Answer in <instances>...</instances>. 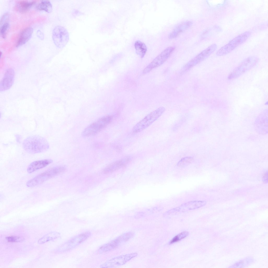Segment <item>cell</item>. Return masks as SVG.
Here are the masks:
<instances>
[{"instance_id":"6da1fadb","label":"cell","mask_w":268,"mask_h":268,"mask_svg":"<svg viewBox=\"0 0 268 268\" xmlns=\"http://www.w3.org/2000/svg\"><path fill=\"white\" fill-rule=\"evenodd\" d=\"M23 144L25 150L32 154L44 152L49 148V144L46 139L37 135L27 137L24 140Z\"/></svg>"},{"instance_id":"7a4b0ae2","label":"cell","mask_w":268,"mask_h":268,"mask_svg":"<svg viewBox=\"0 0 268 268\" xmlns=\"http://www.w3.org/2000/svg\"><path fill=\"white\" fill-rule=\"evenodd\" d=\"M65 167L58 166L47 170L28 181L26 185L29 187H33L39 186L49 179L64 172Z\"/></svg>"},{"instance_id":"3957f363","label":"cell","mask_w":268,"mask_h":268,"mask_svg":"<svg viewBox=\"0 0 268 268\" xmlns=\"http://www.w3.org/2000/svg\"><path fill=\"white\" fill-rule=\"evenodd\" d=\"M259 58L255 56H250L242 60L230 73L228 78H237L255 66L259 61Z\"/></svg>"},{"instance_id":"277c9868","label":"cell","mask_w":268,"mask_h":268,"mask_svg":"<svg viewBox=\"0 0 268 268\" xmlns=\"http://www.w3.org/2000/svg\"><path fill=\"white\" fill-rule=\"evenodd\" d=\"M113 118L112 115H107L99 118L84 129L82 132V136L87 137L96 135L108 125L112 121Z\"/></svg>"},{"instance_id":"5b68a950","label":"cell","mask_w":268,"mask_h":268,"mask_svg":"<svg viewBox=\"0 0 268 268\" xmlns=\"http://www.w3.org/2000/svg\"><path fill=\"white\" fill-rule=\"evenodd\" d=\"M165 110L163 107H160L151 112L137 123L133 127V131L137 133L142 131L150 126L157 120Z\"/></svg>"},{"instance_id":"8992f818","label":"cell","mask_w":268,"mask_h":268,"mask_svg":"<svg viewBox=\"0 0 268 268\" xmlns=\"http://www.w3.org/2000/svg\"><path fill=\"white\" fill-rule=\"evenodd\" d=\"M250 34V32L246 31L237 36L220 48L217 52L216 55L221 56L229 53L238 46L245 42Z\"/></svg>"},{"instance_id":"52a82bcc","label":"cell","mask_w":268,"mask_h":268,"mask_svg":"<svg viewBox=\"0 0 268 268\" xmlns=\"http://www.w3.org/2000/svg\"><path fill=\"white\" fill-rule=\"evenodd\" d=\"M215 44H213L203 51L191 60L182 68L181 73H183L190 69L207 58L216 49Z\"/></svg>"},{"instance_id":"ba28073f","label":"cell","mask_w":268,"mask_h":268,"mask_svg":"<svg viewBox=\"0 0 268 268\" xmlns=\"http://www.w3.org/2000/svg\"><path fill=\"white\" fill-rule=\"evenodd\" d=\"M134 233L129 232L124 233L116 238L101 246L97 251L98 253H102L111 250L118 247L122 244L128 241L133 236Z\"/></svg>"},{"instance_id":"9c48e42d","label":"cell","mask_w":268,"mask_h":268,"mask_svg":"<svg viewBox=\"0 0 268 268\" xmlns=\"http://www.w3.org/2000/svg\"><path fill=\"white\" fill-rule=\"evenodd\" d=\"M91 234L90 232H86L74 237L60 246L57 251L64 252L72 249L86 240Z\"/></svg>"},{"instance_id":"30bf717a","label":"cell","mask_w":268,"mask_h":268,"mask_svg":"<svg viewBox=\"0 0 268 268\" xmlns=\"http://www.w3.org/2000/svg\"><path fill=\"white\" fill-rule=\"evenodd\" d=\"M175 49L174 47L170 46L164 50L143 69V73L147 74L163 64L172 53Z\"/></svg>"},{"instance_id":"8fae6325","label":"cell","mask_w":268,"mask_h":268,"mask_svg":"<svg viewBox=\"0 0 268 268\" xmlns=\"http://www.w3.org/2000/svg\"><path fill=\"white\" fill-rule=\"evenodd\" d=\"M52 37L55 45L59 48H62L68 43L69 35L65 28L61 26H57L53 30Z\"/></svg>"},{"instance_id":"7c38bea8","label":"cell","mask_w":268,"mask_h":268,"mask_svg":"<svg viewBox=\"0 0 268 268\" xmlns=\"http://www.w3.org/2000/svg\"><path fill=\"white\" fill-rule=\"evenodd\" d=\"M137 253L123 255L115 257L107 261L100 266L101 268H113L125 264L132 259L136 256Z\"/></svg>"},{"instance_id":"4fadbf2b","label":"cell","mask_w":268,"mask_h":268,"mask_svg":"<svg viewBox=\"0 0 268 268\" xmlns=\"http://www.w3.org/2000/svg\"><path fill=\"white\" fill-rule=\"evenodd\" d=\"M14 78V70L11 68L7 69L0 82V91H4L9 89L13 84Z\"/></svg>"},{"instance_id":"5bb4252c","label":"cell","mask_w":268,"mask_h":268,"mask_svg":"<svg viewBox=\"0 0 268 268\" xmlns=\"http://www.w3.org/2000/svg\"><path fill=\"white\" fill-rule=\"evenodd\" d=\"M206 202L205 201L196 200L185 203L176 208L169 210V212L184 211L195 209L205 205Z\"/></svg>"},{"instance_id":"9a60e30c","label":"cell","mask_w":268,"mask_h":268,"mask_svg":"<svg viewBox=\"0 0 268 268\" xmlns=\"http://www.w3.org/2000/svg\"><path fill=\"white\" fill-rule=\"evenodd\" d=\"M130 160V158L127 157L113 162L104 168L103 172L107 174L114 172L125 166Z\"/></svg>"},{"instance_id":"2e32d148","label":"cell","mask_w":268,"mask_h":268,"mask_svg":"<svg viewBox=\"0 0 268 268\" xmlns=\"http://www.w3.org/2000/svg\"><path fill=\"white\" fill-rule=\"evenodd\" d=\"M53 162L51 159H44L35 161L28 166L27 171L29 174L32 173L39 169L43 168Z\"/></svg>"},{"instance_id":"e0dca14e","label":"cell","mask_w":268,"mask_h":268,"mask_svg":"<svg viewBox=\"0 0 268 268\" xmlns=\"http://www.w3.org/2000/svg\"><path fill=\"white\" fill-rule=\"evenodd\" d=\"M192 24V22L189 21H184L179 24L169 34L168 38L171 39L176 38L191 26Z\"/></svg>"},{"instance_id":"ac0fdd59","label":"cell","mask_w":268,"mask_h":268,"mask_svg":"<svg viewBox=\"0 0 268 268\" xmlns=\"http://www.w3.org/2000/svg\"><path fill=\"white\" fill-rule=\"evenodd\" d=\"M33 32V29L31 27H27L23 30L20 35L16 44L18 47L26 43L31 38Z\"/></svg>"},{"instance_id":"d6986e66","label":"cell","mask_w":268,"mask_h":268,"mask_svg":"<svg viewBox=\"0 0 268 268\" xmlns=\"http://www.w3.org/2000/svg\"><path fill=\"white\" fill-rule=\"evenodd\" d=\"M9 15L8 13L4 14L0 20V33L1 37L5 38L9 27Z\"/></svg>"},{"instance_id":"ffe728a7","label":"cell","mask_w":268,"mask_h":268,"mask_svg":"<svg viewBox=\"0 0 268 268\" xmlns=\"http://www.w3.org/2000/svg\"><path fill=\"white\" fill-rule=\"evenodd\" d=\"M35 3L34 1H21L17 3L15 6L16 10L21 13H25Z\"/></svg>"},{"instance_id":"44dd1931","label":"cell","mask_w":268,"mask_h":268,"mask_svg":"<svg viewBox=\"0 0 268 268\" xmlns=\"http://www.w3.org/2000/svg\"><path fill=\"white\" fill-rule=\"evenodd\" d=\"M134 47L137 54L141 58H143L147 50L145 43L140 41L137 40L135 43Z\"/></svg>"},{"instance_id":"7402d4cb","label":"cell","mask_w":268,"mask_h":268,"mask_svg":"<svg viewBox=\"0 0 268 268\" xmlns=\"http://www.w3.org/2000/svg\"><path fill=\"white\" fill-rule=\"evenodd\" d=\"M60 236V234L58 232H50L39 239L38 242L39 244H42L49 241L57 239L59 238Z\"/></svg>"},{"instance_id":"603a6c76","label":"cell","mask_w":268,"mask_h":268,"mask_svg":"<svg viewBox=\"0 0 268 268\" xmlns=\"http://www.w3.org/2000/svg\"><path fill=\"white\" fill-rule=\"evenodd\" d=\"M36 9L38 10L44 11L48 13L51 12L52 5L49 1H42L39 3L36 6Z\"/></svg>"},{"instance_id":"cb8c5ba5","label":"cell","mask_w":268,"mask_h":268,"mask_svg":"<svg viewBox=\"0 0 268 268\" xmlns=\"http://www.w3.org/2000/svg\"><path fill=\"white\" fill-rule=\"evenodd\" d=\"M193 161V159L192 157H186L182 158L178 162L177 166L180 168L185 167L191 163Z\"/></svg>"},{"instance_id":"d4e9b609","label":"cell","mask_w":268,"mask_h":268,"mask_svg":"<svg viewBox=\"0 0 268 268\" xmlns=\"http://www.w3.org/2000/svg\"><path fill=\"white\" fill-rule=\"evenodd\" d=\"M188 234L187 232H183L175 236L170 241V244H171L177 242L186 237Z\"/></svg>"},{"instance_id":"484cf974","label":"cell","mask_w":268,"mask_h":268,"mask_svg":"<svg viewBox=\"0 0 268 268\" xmlns=\"http://www.w3.org/2000/svg\"><path fill=\"white\" fill-rule=\"evenodd\" d=\"M6 239L8 242H18L23 241L24 239L18 236H10L6 237Z\"/></svg>"},{"instance_id":"4316f807","label":"cell","mask_w":268,"mask_h":268,"mask_svg":"<svg viewBox=\"0 0 268 268\" xmlns=\"http://www.w3.org/2000/svg\"><path fill=\"white\" fill-rule=\"evenodd\" d=\"M37 35L38 37L41 40L44 39V36L43 34L40 30H38L37 32Z\"/></svg>"},{"instance_id":"83f0119b","label":"cell","mask_w":268,"mask_h":268,"mask_svg":"<svg viewBox=\"0 0 268 268\" xmlns=\"http://www.w3.org/2000/svg\"><path fill=\"white\" fill-rule=\"evenodd\" d=\"M267 172L263 176V181L266 183L267 182Z\"/></svg>"}]
</instances>
